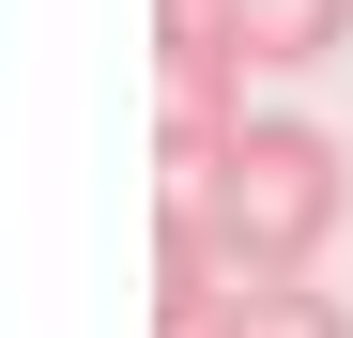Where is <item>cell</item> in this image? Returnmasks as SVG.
Masks as SVG:
<instances>
[{"mask_svg": "<svg viewBox=\"0 0 353 338\" xmlns=\"http://www.w3.org/2000/svg\"><path fill=\"white\" fill-rule=\"evenodd\" d=\"M200 215H215L230 277H323L338 215H353V139L307 123V108H261V123L230 139V169L200 185Z\"/></svg>", "mask_w": 353, "mask_h": 338, "instance_id": "cell-1", "label": "cell"}, {"mask_svg": "<svg viewBox=\"0 0 353 338\" xmlns=\"http://www.w3.org/2000/svg\"><path fill=\"white\" fill-rule=\"evenodd\" d=\"M230 292H246V277H230L215 215H200V200H154V338H215Z\"/></svg>", "mask_w": 353, "mask_h": 338, "instance_id": "cell-2", "label": "cell"}, {"mask_svg": "<svg viewBox=\"0 0 353 338\" xmlns=\"http://www.w3.org/2000/svg\"><path fill=\"white\" fill-rule=\"evenodd\" d=\"M215 16H230V46H246L261 77H307V62L353 46V0H215Z\"/></svg>", "mask_w": 353, "mask_h": 338, "instance_id": "cell-3", "label": "cell"}, {"mask_svg": "<svg viewBox=\"0 0 353 338\" xmlns=\"http://www.w3.org/2000/svg\"><path fill=\"white\" fill-rule=\"evenodd\" d=\"M215 338H353V308L323 277H246V292L215 308Z\"/></svg>", "mask_w": 353, "mask_h": 338, "instance_id": "cell-4", "label": "cell"}]
</instances>
